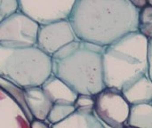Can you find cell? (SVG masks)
Returning a JSON list of instances; mask_svg holds the SVG:
<instances>
[{"mask_svg": "<svg viewBox=\"0 0 152 128\" xmlns=\"http://www.w3.org/2000/svg\"><path fill=\"white\" fill-rule=\"evenodd\" d=\"M139 11L128 0H77L68 20L78 39L105 47L138 31Z\"/></svg>", "mask_w": 152, "mask_h": 128, "instance_id": "cell-1", "label": "cell"}, {"mask_svg": "<svg viewBox=\"0 0 152 128\" xmlns=\"http://www.w3.org/2000/svg\"><path fill=\"white\" fill-rule=\"evenodd\" d=\"M104 47L77 39L52 56L53 75L77 94L96 95L106 88L103 77Z\"/></svg>", "mask_w": 152, "mask_h": 128, "instance_id": "cell-2", "label": "cell"}, {"mask_svg": "<svg viewBox=\"0 0 152 128\" xmlns=\"http://www.w3.org/2000/svg\"><path fill=\"white\" fill-rule=\"evenodd\" d=\"M102 65L105 86L121 91L134 78L148 74V39L136 31L105 46Z\"/></svg>", "mask_w": 152, "mask_h": 128, "instance_id": "cell-3", "label": "cell"}, {"mask_svg": "<svg viewBox=\"0 0 152 128\" xmlns=\"http://www.w3.org/2000/svg\"><path fill=\"white\" fill-rule=\"evenodd\" d=\"M53 75L52 57L37 45L12 48L0 45V76L25 89L41 86Z\"/></svg>", "mask_w": 152, "mask_h": 128, "instance_id": "cell-4", "label": "cell"}, {"mask_svg": "<svg viewBox=\"0 0 152 128\" xmlns=\"http://www.w3.org/2000/svg\"><path fill=\"white\" fill-rule=\"evenodd\" d=\"M40 25L18 10L0 23V45L12 48L37 45Z\"/></svg>", "mask_w": 152, "mask_h": 128, "instance_id": "cell-5", "label": "cell"}, {"mask_svg": "<svg viewBox=\"0 0 152 128\" xmlns=\"http://www.w3.org/2000/svg\"><path fill=\"white\" fill-rule=\"evenodd\" d=\"M130 110L131 105L119 90L106 87L94 95V115L103 125L109 127H126Z\"/></svg>", "mask_w": 152, "mask_h": 128, "instance_id": "cell-6", "label": "cell"}, {"mask_svg": "<svg viewBox=\"0 0 152 128\" xmlns=\"http://www.w3.org/2000/svg\"><path fill=\"white\" fill-rule=\"evenodd\" d=\"M19 10L45 25L68 20L77 0H18Z\"/></svg>", "mask_w": 152, "mask_h": 128, "instance_id": "cell-7", "label": "cell"}, {"mask_svg": "<svg viewBox=\"0 0 152 128\" xmlns=\"http://www.w3.org/2000/svg\"><path fill=\"white\" fill-rule=\"evenodd\" d=\"M77 39L69 20H62L40 25L36 45L52 57L61 48Z\"/></svg>", "mask_w": 152, "mask_h": 128, "instance_id": "cell-8", "label": "cell"}, {"mask_svg": "<svg viewBox=\"0 0 152 128\" xmlns=\"http://www.w3.org/2000/svg\"><path fill=\"white\" fill-rule=\"evenodd\" d=\"M121 93L131 106L151 103L152 81L148 74L141 75L126 84Z\"/></svg>", "mask_w": 152, "mask_h": 128, "instance_id": "cell-9", "label": "cell"}, {"mask_svg": "<svg viewBox=\"0 0 152 128\" xmlns=\"http://www.w3.org/2000/svg\"><path fill=\"white\" fill-rule=\"evenodd\" d=\"M26 104L33 117V119L46 121L49 112L53 105L41 86H34L24 89Z\"/></svg>", "mask_w": 152, "mask_h": 128, "instance_id": "cell-10", "label": "cell"}, {"mask_svg": "<svg viewBox=\"0 0 152 128\" xmlns=\"http://www.w3.org/2000/svg\"><path fill=\"white\" fill-rule=\"evenodd\" d=\"M53 104H75L78 94L61 79L52 75L41 86Z\"/></svg>", "mask_w": 152, "mask_h": 128, "instance_id": "cell-11", "label": "cell"}, {"mask_svg": "<svg viewBox=\"0 0 152 128\" xmlns=\"http://www.w3.org/2000/svg\"><path fill=\"white\" fill-rule=\"evenodd\" d=\"M51 128H107L94 115V112L76 110L63 121L52 125Z\"/></svg>", "mask_w": 152, "mask_h": 128, "instance_id": "cell-12", "label": "cell"}, {"mask_svg": "<svg viewBox=\"0 0 152 128\" xmlns=\"http://www.w3.org/2000/svg\"><path fill=\"white\" fill-rule=\"evenodd\" d=\"M0 90L6 94L8 96H10L15 103L18 105V107L22 111L26 120L28 122H31L33 119V117L26 104L25 102V96H24V89L18 86L14 83L11 82L10 80L3 78L0 76Z\"/></svg>", "mask_w": 152, "mask_h": 128, "instance_id": "cell-13", "label": "cell"}, {"mask_svg": "<svg viewBox=\"0 0 152 128\" xmlns=\"http://www.w3.org/2000/svg\"><path fill=\"white\" fill-rule=\"evenodd\" d=\"M134 128H152V104L131 106L127 125Z\"/></svg>", "mask_w": 152, "mask_h": 128, "instance_id": "cell-14", "label": "cell"}, {"mask_svg": "<svg viewBox=\"0 0 152 128\" xmlns=\"http://www.w3.org/2000/svg\"><path fill=\"white\" fill-rule=\"evenodd\" d=\"M76 111V107L74 104H62V103H55L53 105L49 115L47 117L46 122L52 126L58 124L67 118H69L71 114Z\"/></svg>", "mask_w": 152, "mask_h": 128, "instance_id": "cell-15", "label": "cell"}, {"mask_svg": "<svg viewBox=\"0 0 152 128\" xmlns=\"http://www.w3.org/2000/svg\"><path fill=\"white\" fill-rule=\"evenodd\" d=\"M138 32L148 40L152 38V6L147 5L139 11Z\"/></svg>", "mask_w": 152, "mask_h": 128, "instance_id": "cell-16", "label": "cell"}, {"mask_svg": "<svg viewBox=\"0 0 152 128\" xmlns=\"http://www.w3.org/2000/svg\"><path fill=\"white\" fill-rule=\"evenodd\" d=\"M18 10V0H0V23Z\"/></svg>", "mask_w": 152, "mask_h": 128, "instance_id": "cell-17", "label": "cell"}, {"mask_svg": "<svg viewBox=\"0 0 152 128\" xmlns=\"http://www.w3.org/2000/svg\"><path fill=\"white\" fill-rule=\"evenodd\" d=\"M76 110L94 112V95L78 94L77 99L75 102Z\"/></svg>", "mask_w": 152, "mask_h": 128, "instance_id": "cell-18", "label": "cell"}, {"mask_svg": "<svg viewBox=\"0 0 152 128\" xmlns=\"http://www.w3.org/2000/svg\"><path fill=\"white\" fill-rule=\"evenodd\" d=\"M148 76L152 81V38L148 40Z\"/></svg>", "mask_w": 152, "mask_h": 128, "instance_id": "cell-19", "label": "cell"}, {"mask_svg": "<svg viewBox=\"0 0 152 128\" xmlns=\"http://www.w3.org/2000/svg\"><path fill=\"white\" fill-rule=\"evenodd\" d=\"M29 124H30V128H51V126L46 121L34 119Z\"/></svg>", "mask_w": 152, "mask_h": 128, "instance_id": "cell-20", "label": "cell"}, {"mask_svg": "<svg viewBox=\"0 0 152 128\" xmlns=\"http://www.w3.org/2000/svg\"><path fill=\"white\" fill-rule=\"evenodd\" d=\"M133 6H134L138 10H142L146 7L148 4V0H128Z\"/></svg>", "mask_w": 152, "mask_h": 128, "instance_id": "cell-21", "label": "cell"}, {"mask_svg": "<svg viewBox=\"0 0 152 128\" xmlns=\"http://www.w3.org/2000/svg\"><path fill=\"white\" fill-rule=\"evenodd\" d=\"M148 4L152 6V0H148Z\"/></svg>", "mask_w": 152, "mask_h": 128, "instance_id": "cell-22", "label": "cell"}, {"mask_svg": "<svg viewBox=\"0 0 152 128\" xmlns=\"http://www.w3.org/2000/svg\"><path fill=\"white\" fill-rule=\"evenodd\" d=\"M123 128H134V127H130V126H126V127H124Z\"/></svg>", "mask_w": 152, "mask_h": 128, "instance_id": "cell-23", "label": "cell"}, {"mask_svg": "<svg viewBox=\"0 0 152 128\" xmlns=\"http://www.w3.org/2000/svg\"><path fill=\"white\" fill-rule=\"evenodd\" d=\"M151 104H152V102H151Z\"/></svg>", "mask_w": 152, "mask_h": 128, "instance_id": "cell-24", "label": "cell"}]
</instances>
